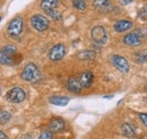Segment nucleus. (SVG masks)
<instances>
[{
    "instance_id": "obj_1",
    "label": "nucleus",
    "mask_w": 147,
    "mask_h": 139,
    "mask_svg": "<svg viewBox=\"0 0 147 139\" xmlns=\"http://www.w3.org/2000/svg\"><path fill=\"white\" fill-rule=\"evenodd\" d=\"M22 61V54H19L15 45H6L0 49V63L5 66H15Z\"/></svg>"
},
{
    "instance_id": "obj_2",
    "label": "nucleus",
    "mask_w": 147,
    "mask_h": 139,
    "mask_svg": "<svg viewBox=\"0 0 147 139\" xmlns=\"http://www.w3.org/2000/svg\"><path fill=\"white\" fill-rule=\"evenodd\" d=\"M22 79L27 83H36L41 79V71L35 63H27L20 75Z\"/></svg>"
},
{
    "instance_id": "obj_3",
    "label": "nucleus",
    "mask_w": 147,
    "mask_h": 139,
    "mask_svg": "<svg viewBox=\"0 0 147 139\" xmlns=\"http://www.w3.org/2000/svg\"><path fill=\"white\" fill-rule=\"evenodd\" d=\"M91 37L97 45H104L108 41V33L103 26H95L91 31Z\"/></svg>"
},
{
    "instance_id": "obj_4",
    "label": "nucleus",
    "mask_w": 147,
    "mask_h": 139,
    "mask_svg": "<svg viewBox=\"0 0 147 139\" xmlns=\"http://www.w3.org/2000/svg\"><path fill=\"white\" fill-rule=\"evenodd\" d=\"M6 96H7V100L11 103H22L26 97V93L20 87H14L10 90H8Z\"/></svg>"
},
{
    "instance_id": "obj_5",
    "label": "nucleus",
    "mask_w": 147,
    "mask_h": 139,
    "mask_svg": "<svg viewBox=\"0 0 147 139\" xmlns=\"http://www.w3.org/2000/svg\"><path fill=\"white\" fill-rule=\"evenodd\" d=\"M31 24L37 32H44L49 28V19L43 15H34L31 18Z\"/></svg>"
},
{
    "instance_id": "obj_6",
    "label": "nucleus",
    "mask_w": 147,
    "mask_h": 139,
    "mask_svg": "<svg viewBox=\"0 0 147 139\" xmlns=\"http://www.w3.org/2000/svg\"><path fill=\"white\" fill-rule=\"evenodd\" d=\"M8 34L11 36H18L23 32V19L20 17L14 18L8 25Z\"/></svg>"
},
{
    "instance_id": "obj_7",
    "label": "nucleus",
    "mask_w": 147,
    "mask_h": 139,
    "mask_svg": "<svg viewBox=\"0 0 147 139\" xmlns=\"http://www.w3.org/2000/svg\"><path fill=\"white\" fill-rule=\"evenodd\" d=\"M66 54V47L61 43L55 44L49 52V59L52 61H60Z\"/></svg>"
},
{
    "instance_id": "obj_8",
    "label": "nucleus",
    "mask_w": 147,
    "mask_h": 139,
    "mask_svg": "<svg viewBox=\"0 0 147 139\" xmlns=\"http://www.w3.org/2000/svg\"><path fill=\"white\" fill-rule=\"evenodd\" d=\"M112 63L113 66L121 72H128L130 67H129V62L127 61V59L125 57H121V55H113L112 57Z\"/></svg>"
},
{
    "instance_id": "obj_9",
    "label": "nucleus",
    "mask_w": 147,
    "mask_h": 139,
    "mask_svg": "<svg viewBox=\"0 0 147 139\" xmlns=\"http://www.w3.org/2000/svg\"><path fill=\"white\" fill-rule=\"evenodd\" d=\"M143 42V37L138 34L137 32H134V33H129L123 37V43L129 47H137V45H140Z\"/></svg>"
},
{
    "instance_id": "obj_10",
    "label": "nucleus",
    "mask_w": 147,
    "mask_h": 139,
    "mask_svg": "<svg viewBox=\"0 0 147 139\" xmlns=\"http://www.w3.org/2000/svg\"><path fill=\"white\" fill-rule=\"evenodd\" d=\"M78 79H79V83L83 88H90L92 86L93 80H94V75H93L91 71H85V72H82L79 76H77Z\"/></svg>"
},
{
    "instance_id": "obj_11",
    "label": "nucleus",
    "mask_w": 147,
    "mask_h": 139,
    "mask_svg": "<svg viewBox=\"0 0 147 139\" xmlns=\"http://www.w3.org/2000/svg\"><path fill=\"white\" fill-rule=\"evenodd\" d=\"M66 127V123L62 119L60 118H53L51 119V121L49 123V130L53 134V132H61Z\"/></svg>"
},
{
    "instance_id": "obj_12",
    "label": "nucleus",
    "mask_w": 147,
    "mask_h": 139,
    "mask_svg": "<svg viewBox=\"0 0 147 139\" xmlns=\"http://www.w3.org/2000/svg\"><path fill=\"white\" fill-rule=\"evenodd\" d=\"M114 31L118 32V33H122V32H126L130 30L132 27V23L130 20L127 19H121V20H118L115 24H114Z\"/></svg>"
},
{
    "instance_id": "obj_13",
    "label": "nucleus",
    "mask_w": 147,
    "mask_h": 139,
    "mask_svg": "<svg viewBox=\"0 0 147 139\" xmlns=\"http://www.w3.org/2000/svg\"><path fill=\"white\" fill-rule=\"evenodd\" d=\"M67 88L71 92V93H80V90L83 89V87L79 83V79L78 77H71L68 79L67 82Z\"/></svg>"
},
{
    "instance_id": "obj_14",
    "label": "nucleus",
    "mask_w": 147,
    "mask_h": 139,
    "mask_svg": "<svg viewBox=\"0 0 147 139\" xmlns=\"http://www.w3.org/2000/svg\"><path fill=\"white\" fill-rule=\"evenodd\" d=\"M49 101L55 105H58V106H65V105L68 104L69 102V97L67 96H59V95H55V96H51L49 99Z\"/></svg>"
},
{
    "instance_id": "obj_15",
    "label": "nucleus",
    "mask_w": 147,
    "mask_h": 139,
    "mask_svg": "<svg viewBox=\"0 0 147 139\" xmlns=\"http://www.w3.org/2000/svg\"><path fill=\"white\" fill-rule=\"evenodd\" d=\"M93 5L95 8H97L101 11H108L111 8L110 1L109 0H94Z\"/></svg>"
},
{
    "instance_id": "obj_16",
    "label": "nucleus",
    "mask_w": 147,
    "mask_h": 139,
    "mask_svg": "<svg viewBox=\"0 0 147 139\" xmlns=\"http://www.w3.org/2000/svg\"><path fill=\"white\" fill-rule=\"evenodd\" d=\"M120 130H121V134L123 135V136H126V137H134L135 136V128L130 124V123H123V124H121V127H120Z\"/></svg>"
},
{
    "instance_id": "obj_17",
    "label": "nucleus",
    "mask_w": 147,
    "mask_h": 139,
    "mask_svg": "<svg viewBox=\"0 0 147 139\" xmlns=\"http://www.w3.org/2000/svg\"><path fill=\"white\" fill-rule=\"evenodd\" d=\"M58 5V0H42L41 1V8L47 13L50 10H55Z\"/></svg>"
},
{
    "instance_id": "obj_18",
    "label": "nucleus",
    "mask_w": 147,
    "mask_h": 139,
    "mask_svg": "<svg viewBox=\"0 0 147 139\" xmlns=\"http://www.w3.org/2000/svg\"><path fill=\"white\" fill-rule=\"evenodd\" d=\"M96 57V53L91 50H84L80 53H78V58L80 60H92Z\"/></svg>"
},
{
    "instance_id": "obj_19",
    "label": "nucleus",
    "mask_w": 147,
    "mask_h": 139,
    "mask_svg": "<svg viewBox=\"0 0 147 139\" xmlns=\"http://www.w3.org/2000/svg\"><path fill=\"white\" fill-rule=\"evenodd\" d=\"M134 57H135L136 62H138V63H145V62H147V52L146 51L135 53Z\"/></svg>"
},
{
    "instance_id": "obj_20",
    "label": "nucleus",
    "mask_w": 147,
    "mask_h": 139,
    "mask_svg": "<svg viewBox=\"0 0 147 139\" xmlns=\"http://www.w3.org/2000/svg\"><path fill=\"white\" fill-rule=\"evenodd\" d=\"M11 115L8 111H0V124H5L10 120Z\"/></svg>"
},
{
    "instance_id": "obj_21",
    "label": "nucleus",
    "mask_w": 147,
    "mask_h": 139,
    "mask_svg": "<svg viewBox=\"0 0 147 139\" xmlns=\"http://www.w3.org/2000/svg\"><path fill=\"white\" fill-rule=\"evenodd\" d=\"M73 5L74 7L78 10H84L86 8V1L85 0H74Z\"/></svg>"
},
{
    "instance_id": "obj_22",
    "label": "nucleus",
    "mask_w": 147,
    "mask_h": 139,
    "mask_svg": "<svg viewBox=\"0 0 147 139\" xmlns=\"http://www.w3.org/2000/svg\"><path fill=\"white\" fill-rule=\"evenodd\" d=\"M38 139H52V132L50 130H45L40 135Z\"/></svg>"
},
{
    "instance_id": "obj_23",
    "label": "nucleus",
    "mask_w": 147,
    "mask_h": 139,
    "mask_svg": "<svg viewBox=\"0 0 147 139\" xmlns=\"http://www.w3.org/2000/svg\"><path fill=\"white\" fill-rule=\"evenodd\" d=\"M47 14L50 16L51 18H53V19H60L61 18V15H60V13L59 11H57V10H50V11H47Z\"/></svg>"
},
{
    "instance_id": "obj_24",
    "label": "nucleus",
    "mask_w": 147,
    "mask_h": 139,
    "mask_svg": "<svg viewBox=\"0 0 147 139\" xmlns=\"http://www.w3.org/2000/svg\"><path fill=\"white\" fill-rule=\"evenodd\" d=\"M139 17L142 18V19H146L147 18V6H144V7L140 9V11H139Z\"/></svg>"
},
{
    "instance_id": "obj_25",
    "label": "nucleus",
    "mask_w": 147,
    "mask_h": 139,
    "mask_svg": "<svg viewBox=\"0 0 147 139\" xmlns=\"http://www.w3.org/2000/svg\"><path fill=\"white\" fill-rule=\"evenodd\" d=\"M139 119L142 120L143 124L147 127V113H139Z\"/></svg>"
},
{
    "instance_id": "obj_26",
    "label": "nucleus",
    "mask_w": 147,
    "mask_h": 139,
    "mask_svg": "<svg viewBox=\"0 0 147 139\" xmlns=\"http://www.w3.org/2000/svg\"><path fill=\"white\" fill-rule=\"evenodd\" d=\"M121 5H129L130 2H132V0H118Z\"/></svg>"
},
{
    "instance_id": "obj_27",
    "label": "nucleus",
    "mask_w": 147,
    "mask_h": 139,
    "mask_svg": "<svg viewBox=\"0 0 147 139\" xmlns=\"http://www.w3.org/2000/svg\"><path fill=\"white\" fill-rule=\"evenodd\" d=\"M0 139H7V136H6V134H3L2 131H0Z\"/></svg>"
},
{
    "instance_id": "obj_28",
    "label": "nucleus",
    "mask_w": 147,
    "mask_h": 139,
    "mask_svg": "<svg viewBox=\"0 0 147 139\" xmlns=\"http://www.w3.org/2000/svg\"><path fill=\"white\" fill-rule=\"evenodd\" d=\"M145 89H146V92H147V86H146V88H145Z\"/></svg>"
}]
</instances>
